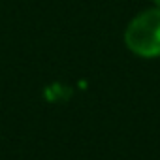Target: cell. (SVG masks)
<instances>
[{"label":"cell","instance_id":"1","mask_svg":"<svg viewBox=\"0 0 160 160\" xmlns=\"http://www.w3.org/2000/svg\"><path fill=\"white\" fill-rule=\"evenodd\" d=\"M124 43L138 57H160V8L136 15L124 30Z\"/></svg>","mask_w":160,"mask_h":160},{"label":"cell","instance_id":"2","mask_svg":"<svg viewBox=\"0 0 160 160\" xmlns=\"http://www.w3.org/2000/svg\"><path fill=\"white\" fill-rule=\"evenodd\" d=\"M154 4H156V6H158V8H160V0H154Z\"/></svg>","mask_w":160,"mask_h":160}]
</instances>
